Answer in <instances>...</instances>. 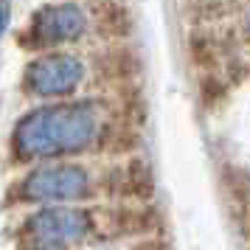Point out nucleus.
<instances>
[{
	"instance_id": "nucleus-6",
	"label": "nucleus",
	"mask_w": 250,
	"mask_h": 250,
	"mask_svg": "<svg viewBox=\"0 0 250 250\" xmlns=\"http://www.w3.org/2000/svg\"><path fill=\"white\" fill-rule=\"evenodd\" d=\"M138 250H169L166 245H158V242H152V245H144V248H138Z\"/></svg>"
},
{
	"instance_id": "nucleus-3",
	"label": "nucleus",
	"mask_w": 250,
	"mask_h": 250,
	"mask_svg": "<svg viewBox=\"0 0 250 250\" xmlns=\"http://www.w3.org/2000/svg\"><path fill=\"white\" fill-rule=\"evenodd\" d=\"M90 230V214L82 208H48L31 219V233L45 245L79 242Z\"/></svg>"
},
{
	"instance_id": "nucleus-7",
	"label": "nucleus",
	"mask_w": 250,
	"mask_h": 250,
	"mask_svg": "<svg viewBox=\"0 0 250 250\" xmlns=\"http://www.w3.org/2000/svg\"><path fill=\"white\" fill-rule=\"evenodd\" d=\"M6 28V6H0V31Z\"/></svg>"
},
{
	"instance_id": "nucleus-8",
	"label": "nucleus",
	"mask_w": 250,
	"mask_h": 250,
	"mask_svg": "<svg viewBox=\"0 0 250 250\" xmlns=\"http://www.w3.org/2000/svg\"><path fill=\"white\" fill-rule=\"evenodd\" d=\"M34 250H57V248H51V245H42V248H34Z\"/></svg>"
},
{
	"instance_id": "nucleus-5",
	"label": "nucleus",
	"mask_w": 250,
	"mask_h": 250,
	"mask_svg": "<svg viewBox=\"0 0 250 250\" xmlns=\"http://www.w3.org/2000/svg\"><path fill=\"white\" fill-rule=\"evenodd\" d=\"M82 14L76 9H54V12H48L40 25H37V31L42 40L48 42H59V40H70V37H76L82 31Z\"/></svg>"
},
{
	"instance_id": "nucleus-4",
	"label": "nucleus",
	"mask_w": 250,
	"mask_h": 250,
	"mask_svg": "<svg viewBox=\"0 0 250 250\" xmlns=\"http://www.w3.org/2000/svg\"><path fill=\"white\" fill-rule=\"evenodd\" d=\"M82 79V65L70 57L40 59L28 70V87L34 93H65Z\"/></svg>"
},
{
	"instance_id": "nucleus-2",
	"label": "nucleus",
	"mask_w": 250,
	"mask_h": 250,
	"mask_svg": "<svg viewBox=\"0 0 250 250\" xmlns=\"http://www.w3.org/2000/svg\"><path fill=\"white\" fill-rule=\"evenodd\" d=\"M87 171L82 166H45L23 183V197L37 203L51 200H79L87 194Z\"/></svg>"
},
{
	"instance_id": "nucleus-1",
	"label": "nucleus",
	"mask_w": 250,
	"mask_h": 250,
	"mask_svg": "<svg viewBox=\"0 0 250 250\" xmlns=\"http://www.w3.org/2000/svg\"><path fill=\"white\" fill-rule=\"evenodd\" d=\"M96 135V110L87 104L73 107H51L37 110L17 126V152L42 158V155H59L73 149L87 146Z\"/></svg>"
}]
</instances>
